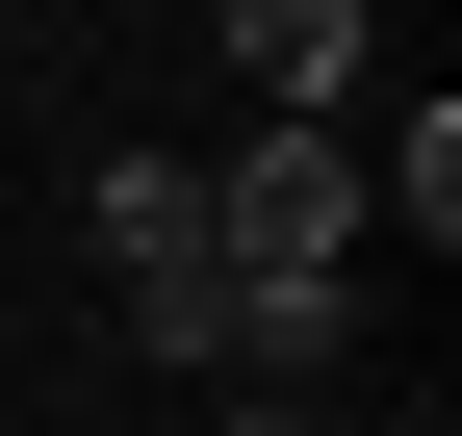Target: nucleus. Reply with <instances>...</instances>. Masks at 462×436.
<instances>
[{"mask_svg": "<svg viewBox=\"0 0 462 436\" xmlns=\"http://www.w3.org/2000/svg\"><path fill=\"white\" fill-rule=\"evenodd\" d=\"M411 436H437V411H411Z\"/></svg>", "mask_w": 462, "mask_h": 436, "instance_id": "423d86ee", "label": "nucleus"}, {"mask_svg": "<svg viewBox=\"0 0 462 436\" xmlns=\"http://www.w3.org/2000/svg\"><path fill=\"white\" fill-rule=\"evenodd\" d=\"M78 232H103V283H129V257H206V180H180V154H103Z\"/></svg>", "mask_w": 462, "mask_h": 436, "instance_id": "20e7f679", "label": "nucleus"}, {"mask_svg": "<svg viewBox=\"0 0 462 436\" xmlns=\"http://www.w3.org/2000/svg\"><path fill=\"white\" fill-rule=\"evenodd\" d=\"M206 26H231V77H257V129H334L360 51H385V0H206Z\"/></svg>", "mask_w": 462, "mask_h": 436, "instance_id": "f03ea898", "label": "nucleus"}, {"mask_svg": "<svg viewBox=\"0 0 462 436\" xmlns=\"http://www.w3.org/2000/svg\"><path fill=\"white\" fill-rule=\"evenodd\" d=\"M206 436H360V411H334V386H231Z\"/></svg>", "mask_w": 462, "mask_h": 436, "instance_id": "39448f33", "label": "nucleus"}, {"mask_svg": "<svg viewBox=\"0 0 462 436\" xmlns=\"http://www.w3.org/2000/svg\"><path fill=\"white\" fill-rule=\"evenodd\" d=\"M206 359L231 386H334L360 359V283H206Z\"/></svg>", "mask_w": 462, "mask_h": 436, "instance_id": "7ed1b4c3", "label": "nucleus"}, {"mask_svg": "<svg viewBox=\"0 0 462 436\" xmlns=\"http://www.w3.org/2000/svg\"><path fill=\"white\" fill-rule=\"evenodd\" d=\"M206 257L231 283H360V129H257L206 180Z\"/></svg>", "mask_w": 462, "mask_h": 436, "instance_id": "f257e3e1", "label": "nucleus"}]
</instances>
